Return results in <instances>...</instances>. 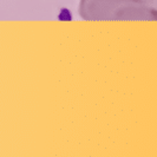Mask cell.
Masks as SVG:
<instances>
[{
    "label": "cell",
    "mask_w": 157,
    "mask_h": 157,
    "mask_svg": "<svg viewBox=\"0 0 157 157\" xmlns=\"http://www.w3.org/2000/svg\"><path fill=\"white\" fill-rule=\"evenodd\" d=\"M84 20H155L156 10L147 0H80Z\"/></svg>",
    "instance_id": "1"
}]
</instances>
